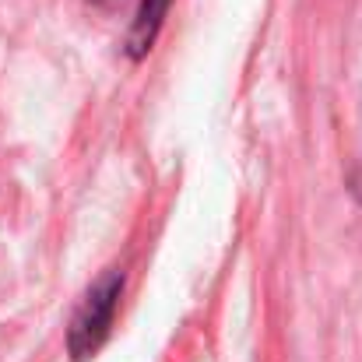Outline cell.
Listing matches in <instances>:
<instances>
[{"mask_svg":"<svg viewBox=\"0 0 362 362\" xmlns=\"http://www.w3.org/2000/svg\"><path fill=\"white\" fill-rule=\"evenodd\" d=\"M120 296H123V271L110 267L103 271L88 292L81 296L71 327H67V356L74 362H88L99 356V349L110 341L117 310H120Z\"/></svg>","mask_w":362,"mask_h":362,"instance_id":"obj_1","label":"cell"},{"mask_svg":"<svg viewBox=\"0 0 362 362\" xmlns=\"http://www.w3.org/2000/svg\"><path fill=\"white\" fill-rule=\"evenodd\" d=\"M169 7H173V0H137V11H134V18H130V28H127V35H123V53H127V60L141 64V60L155 49L158 32H162V25H165V18H169Z\"/></svg>","mask_w":362,"mask_h":362,"instance_id":"obj_2","label":"cell"},{"mask_svg":"<svg viewBox=\"0 0 362 362\" xmlns=\"http://www.w3.org/2000/svg\"><path fill=\"white\" fill-rule=\"evenodd\" d=\"M92 4H106V0H92Z\"/></svg>","mask_w":362,"mask_h":362,"instance_id":"obj_4","label":"cell"},{"mask_svg":"<svg viewBox=\"0 0 362 362\" xmlns=\"http://www.w3.org/2000/svg\"><path fill=\"white\" fill-rule=\"evenodd\" d=\"M349 194L356 197V204L362 208V162L352 169V173H349Z\"/></svg>","mask_w":362,"mask_h":362,"instance_id":"obj_3","label":"cell"}]
</instances>
